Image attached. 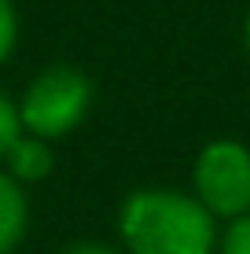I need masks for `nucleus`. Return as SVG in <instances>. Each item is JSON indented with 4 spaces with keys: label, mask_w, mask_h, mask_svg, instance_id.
<instances>
[{
    "label": "nucleus",
    "mask_w": 250,
    "mask_h": 254,
    "mask_svg": "<svg viewBox=\"0 0 250 254\" xmlns=\"http://www.w3.org/2000/svg\"><path fill=\"white\" fill-rule=\"evenodd\" d=\"M129 254H213V214L195 195L177 188H140L118 214Z\"/></svg>",
    "instance_id": "nucleus-1"
},
{
    "label": "nucleus",
    "mask_w": 250,
    "mask_h": 254,
    "mask_svg": "<svg viewBox=\"0 0 250 254\" xmlns=\"http://www.w3.org/2000/svg\"><path fill=\"white\" fill-rule=\"evenodd\" d=\"M92 100H96V85L85 70L77 66H48L26 85L19 107L22 133L41 136V140H59L74 133L85 122Z\"/></svg>",
    "instance_id": "nucleus-2"
},
{
    "label": "nucleus",
    "mask_w": 250,
    "mask_h": 254,
    "mask_svg": "<svg viewBox=\"0 0 250 254\" xmlns=\"http://www.w3.org/2000/svg\"><path fill=\"white\" fill-rule=\"evenodd\" d=\"M195 199L213 217H236L250 214V147L239 140H210L195 155L192 170Z\"/></svg>",
    "instance_id": "nucleus-3"
},
{
    "label": "nucleus",
    "mask_w": 250,
    "mask_h": 254,
    "mask_svg": "<svg viewBox=\"0 0 250 254\" xmlns=\"http://www.w3.org/2000/svg\"><path fill=\"white\" fill-rule=\"evenodd\" d=\"M30 225V203L22 185L7 170H0V254H11L22 243Z\"/></svg>",
    "instance_id": "nucleus-4"
},
{
    "label": "nucleus",
    "mask_w": 250,
    "mask_h": 254,
    "mask_svg": "<svg viewBox=\"0 0 250 254\" xmlns=\"http://www.w3.org/2000/svg\"><path fill=\"white\" fill-rule=\"evenodd\" d=\"M4 162H7V173H11L19 185H26V181H45L51 173V166H55V155H51L48 140L22 133L11 144V151L4 155Z\"/></svg>",
    "instance_id": "nucleus-5"
},
{
    "label": "nucleus",
    "mask_w": 250,
    "mask_h": 254,
    "mask_svg": "<svg viewBox=\"0 0 250 254\" xmlns=\"http://www.w3.org/2000/svg\"><path fill=\"white\" fill-rule=\"evenodd\" d=\"M15 41H19V11L11 0H0V66L11 59Z\"/></svg>",
    "instance_id": "nucleus-6"
},
{
    "label": "nucleus",
    "mask_w": 250,
    "mask_h": 254,
    "mask_svg": "<svg viewBox=\"0 0 250 254\" xmlns=\"http://www.w3.org/2000/svg\"><path fill=\"white\" fill-rule=\"evenodd\" d=\"M22 136V122H19V107L0 92V159L11 151V144Z\"/></svg>",
    "instance_id": "nucleus-7"
},
{
    "label": "nucleus",
    "mask_w": 250,
    "mask_h": 254,
    "mask_svg": "<svg viewBox=\"0 0 250 254\" xmlns=\"http://www.w3.org/2000/svg\"><path fill=\"white\" fill-rule=\"evenodd\" d=\"M221 254H250V214L236 217V221L225 229V236H221L217 243Z\"/></svg>",
    "instance_id": "nucleus-8"
},
{
    "label": "nucleus",
    "mask_w": 250,
    "mask_h": 254,
    "mask_svg": "<svg viewBox=\"0 0 250 254\" xmlns=\"http://www.w3.org/2000/svg\"><path fill=\"white\" fill-rule=\"evenodd\" d=\"M63 254H118V251L107 247V243H74V247H66Z\"/></svg>",
    "instance_id": "nucleus-9"
},
{
    "label": "nucleus",
    "mask_w": 250,
    "mask_h": 254,
    "mask_svg": "<svg viewBox=\"0 0 250 254\" xmlns=\"http://www.w3.org/2000/svg\"><path fill=\"white\" fill-rule=\"evenodd\" d=\"M243 45H247V56H250V11H247V22H243Z\"/></svg>",
    "instance_id": "nucleus-10"
}]
</instances>
